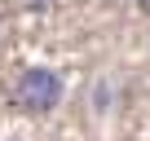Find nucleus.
<instances>
[{
	"label": "nucleus",
	"mask_w": 150,
	"mask_h": 141,
	"mask_svg": "<svg viewBox=\"0 0 150 141\" xmlns=\"http://www.w3.org/2000/svg\"><path fill=\"white\" fill-rule=\"evenodd\" d=\"M141 13H150V0H141Z\"/></svg>",
	"instance_id": "3"
},
{
	"label": "nucleus",
	"mask_w": 150,
	"mask_h": 141,
	"mask_svg": "<svg viewBox=\"0 0 150 141\" xmlns=\"http://www.w3.org/2000/svg\"><path fill=\"white\" fill-rule=\"evenodd\" d=\"M62 102V75L49 66H27L18 75V88H13V106H22L27 115H44Z\"/></svg>",
	"instance_id": "1"
},
{
	"label": "nucleus",
	"mask_w": 150,
	"mask_h": 141,
	"mask_svg": "<svg viewBox=\"0 0 150 141\" xmlns=\"http://www.w3.org/2000/svg\"><path fill=\"white\" fill-rule=\"evenodd\" d=\"M31 5H35V9H44V5H53V0H31Z\"/></svg>",
	"instance_id": "2"
}]
</instances>
